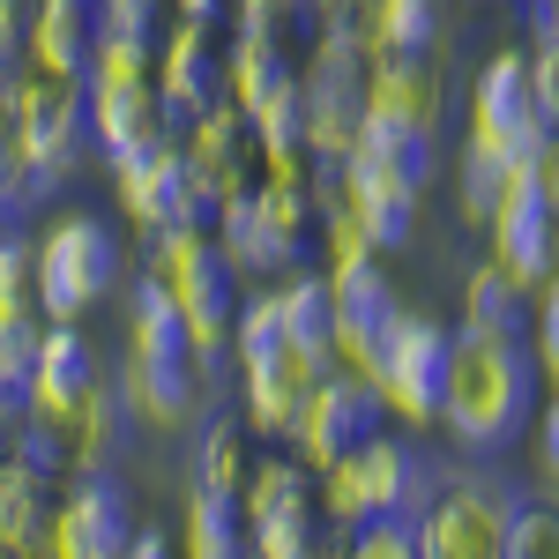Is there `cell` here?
<instances>
[{
  "mask_svg": "<svg viewBox=\"0 0 559 559\" xmlns=\"http://www.w3.org/2000/svg\"><path fill=\"white\" fill-rule=\"evenodd\" d=\"M537 358L522 336H477L455 329L448 350V381H440V440L463 455H500L508 440H522V426L537 418Z\"/></svg>",
  "mask_w": 559,
  "mask_h": 559,
  "instance_id": "cell-1",
  "label": "cell"
},
{
  "mask_svg": "<svg viewBox=\"0 0 559 559\" xmlns=\"http://www.w3.org/2000/svg\"><path fill=\"white\" fill-rule=\"evenodd\" d=\"M165 299L179 306V321H187V344L216 358V350L231 344V313H239V276H231V261L216 254L210 224H194V216H179L165 231H150V269H142Z\"/></svg>",
  "mask_w": 559,
  "mask_h": 559,
  "instance_id": "cell-2",
  "label": "cell"
},
{
  "mask_svg": "<svg viewBox=\"0 0 559 559\" xmlns=\"http://www.w3.org/2000/svg\"><path fill=\"white\" fill-rule=\"evenodd\" d=\"M426 492H432V471L418 463V448L381 426L358 448H344L329 471H313V515L329 530H358L373 515H411Z\"/></svg>",
  "mask_w": 559,
  "mask_h": 559,
  "instance_id": "cell-3",
  "label": "cell"
},
{
  "mask_svg": "<svg viewBox=\"0 0 559 559\" xmlns=\"http://www.w3.org/2000/svg\"><path fill=\"white\" fill-rule=\"evenodd\" d=\"M128 247L97 210H60L38 231V313L45 321H90L120 292Z\"/></svg>",
  "mask_w": 559,
  "mask_h": 559,
  "instance_id": "cell-4",
  "label": "cell"
},
{
  "mask_svg": "<svg viewBox=\"0 0 559 559\" xmlns=\"http://www.w3.org/2000/svg\"><path fill=\"white\" fill-rule=\"evenodd\" d=\"M8 105V128H15V150L31 165V187H60L75 173L90 142V90L83 75H52V68H23L15 83L0 90Z\"/></svg>",
  "mask_w": 559,
  "mask_h": 559,
  "instance_id": "cell-5",
  "label": "cell"
},
{
  "mask_svg": "<svg viewBox=\"0 0 559 559\" xmlns=\"http://www.w3.org/2000/svg\"><path fill=\"white\" fill-rule=\"evenodd\" d=\"M448 350H455V321L440 313H395L388 321L381 366H373V395H381L395 432H432L440 426V381H448Z\"/></svg>",
  "mask_w": 559,
  "mask_h": 559,
  "instance_id": "cell-6",
  "label": "cell"
},
{
  "mask_svg": "<svg viewBox=\"0 0 559 559\" xmlns=\"http://www.w3.org/2000/svg\"><path fill=\"white\" fill-rule=\"evenodd\" d=\"M508 522L515 492L492 477H432V492L411 508L426 559H508Z\"/></svg>",
  "mask_w": 559,
  "mask_h": 559,
  "instance_id": "cell-7",
  "label": "cell"
},
{
  "mask_svg": "<svg viewBox=\"0 0 559 559\" xmlns=\"http://www.w3.org/2000/svg\"><path fill=\"white\" fill-rule=\"evenodd\" d=\"M552 120H545V105H537V90H530V52H492L485 68H477L471 83V128L463 142L471 150H492V157H508V165H545V150H552Z\"/></svg>",
  "mask_w": 559,
  "mask_h": 559,
  "instance_id": "cell-8",
  "label": "cell"
},
{
  "mask_svg": "<svg viewBox=\"0 0 559 559\" xmlns=\"http://www.w3.org/2000/svg\"><path fill=\"white\" fill-rule=\"evenodd\" d=\"M128 492L112 485V471H68V485L45 500L38 559H112L128 545Z\"/></svg>",
  "mask_w": 559,
  "mask_h": 559,
  "instance_id": "cell-9",
  "label": "cell"
},
{
  "mask_svg": "<svg viewBox=\"0 0 559 559\" xmlns=\"http://www.w3.org/2000/svg\"><path fill=\"white\" fill-rule=\"evenodd\" d=\"M358 105H366V128L403 134V142H440L448 128V83L432 52H373Z\"/></svg>",
  "mask_w": 559,
  "mask_h": 559,
  "instance_id": "cell-10",
  "label": "cell"
},
{
  "mask_svg": "<svg viewBox=\"0 0 559 559\" xmlns=\"http://www.w3.org/2000/svg\"><path fill=\"white\" fill-rule=\"evenodd\" d=\"M381 426H388V411H381V395H373V381H358V373H321V381L306 388L284 448L299 455L306 471H329L344 448H358L366 432H381Z\"/></svg>",
  "mask_w": 559,
  "mask_h": 559,
  "instance_id": "cell-11",
  "label": "cell"
},
{
  "mask_svg": "<svg viewBox=\"0 0 559 559\" xmlns=\"http://www.w3.org/2000/svg\"><path fill=\"white\" fill-rule=\"evenodd\" d=\"M477 239H485V254L500 261L522 292H537V284L552 276V261H559V210L545 202V179L530 173V165L508 179L500 210H492V224H485Z\"/></svg>",
  "mask_w": 559,
  "mask_h": 559,
  "instance_id": "cell-12",
  "label": "cell"
},
{
  "mask_svg": "<svg viewBox=\"0 0 559 559\" xmlns=\"http://www.w3.org/2000/svg\"><path fill=\"white\" fill-rule=\"evenodd\" d=\"M105 179H112L120 216H128L142 239L165 231V224H179V216H194L187 210V150H179V134L134 150V157H105ZM194 224H202V216H194Z\"/></svg>",
  "mask_w": 559,
  "mask_h": 559,
  "instance_id": "cell-13",
  "label": "cell"
},
{
  "mask_svg": "<svg viewBox=\"0 0 559 559\" xmlns=\"http://www.w3.org/2000/svg\"><path fill=\"white\" fill-rule=\"evenodd\" d=\"M112 366H105V350L90 336L83 321H45L38 329V366H31V418H52V426L68 432L75 418V403L90 395V381H105Z\"/></svg>",
  "mask_w": 559,
  "mask_h": 559,
  "instance_id": "cell-14",
  "label": "cell"
},
{
  "mask_svg": "<svg viewBox=\"0 0 559 559\" xmlns=\"http://www.w3.org/2000/svg\"><path fill=\"white\" fill-rule=\"evenodd\" d=\"M216 75H224V45H216V23H194V15H173V31L157 38V68L150 83L165 97V112L187 120L194 105L216 97Z\"/></svg>",
  "mask_w": 559,
  "mask_h": 559,
  "instance_id": "cell-15",
  "label": "cell"
},
{
  "mask_svg": "<svg viewBox=\"0 0 559 559\" xmlns=\"http://www.w3.org/2000/svg\"><path fill=\"white\" fill-rule=\"evenodd\" d=\"M112 388H120L128 426H142V432H179L202 411V366H134V358H120Z\"/></svg>",
  "mask_w": 559,
  "mask_h": 559,
  "instance_id": "cell-16",
  "label": "cell"
},
{
  "mask_svg": "<svg viewBox=\"0 0 559 559\" xmlns=\"http://www.w3.org/2000/svg\"><path fill=\"white\" fill-rule=\"evenodd\" d=\"M165 134H173V112H165L157 83H97L90 90V142H97V157H134L150 142H165Z\"/></svg>",
  "mask_w": 559,
  "mask_h": 559,
  "instance_id": "cell-17",
  "label": "cell"
},
{
  "mask_svg": "<svg viewBox=\"0 0 559 559\" xmlns=\"http://www.w3.org/2000/svg\"><path fill=\"white\" fill-rule=\"evenodd\" d=\"M321 381L313 366H306L299 350L284 344V358H269V366H239V418H247V432L254 440H269V448H284V432H292V418H299L306 388Z\"/></svg>",
  "mask_w": 559,
  "mask_h": 559,
  "instance_id": "cell-18",
  "label": "cell"
},
{
  "mask_svg": "<svg viewBox=\"0 0 559 559\" xmlns=\"http://www.w3.org/2000/svg\"><path fill=\"white\" fill-rule=\"evenodd\" d=\"M210 239H216V254L231 261V276H284V269H299V261L276 247V231H269V216H261V202H254V187H239V194L210 216Z\"/></svg>",
  "mask_w": 559,
  "mask_h": 559,
  "instance_id": "cell-19",
  "label": "cell"
},
{
  "mask_svg": "<svg viewBox=\"0 0 559 559\" xmlns=\"http://www.w3.org/2000/svg\"><path fill=\"white\" fill-rule=\"evenodd\" d=\"M120 358H134V366H210L202 350L187 344V321H179V306L142 276L128 292V350Z\"/></svg>",
  "mask_w": 559,
  "mask_h": 559,
  "instance_id": "cell-20",
  "label": "cell"
},
{
  "mask_svg": "<svg viewBox=\"0 0 559 559\" xmlns=\"http://www.w3.org/2000/svg\"><path fill=\"white\" fill-rule=\"evenodd\" d=\"M455 329H477V336H522L530 329V292L500 261L485 254L463 269V292H455Z\"/></svg>",
  "mask_w": 559,
  "mask_h": 559,
  "instance_id": "cell-21",
  "label": "cell"
},
{
  "mask_svg": "<svg viewBox=\"0 0 559 559\" xmlns=\"http://www.w3.org/2000/svg\"><path fill=\"white\" fill-rule=\"evenodd\" d=\"M179 559H247V515H239V492H216V485H187V508H179Z\"/></svg>",
  "mask_w": 559,
  "mask_h": 559,
  "instance_id": "cell-22",
  "label": "cell"
},
{
  "mask_svg": "<svg viewBox=\"0 0 559 559\" xmlns=\"http://www.w3.org/2000/svg\"><path fill=\"white\" fill-rule=\"evenodd\" d=\"M97 38V0H31V68L83 75Z\"/></svg>",
  "mask_w": 559,
  "mask_h": 559,
  "instance_id": "cell-23",
  "label": "cell"
},
{
  "mask_svg": "<svg viewBox=\"0 0 559 559\" xmlns=\"http://www.w3.org/2000/svg\"><path fill=\"white\" fill-rule=\"evenodd\" d=\"M276 284V306H284V336L299 350L313 373H329V321H336V306H329V276L321 269H284V276H269Z\"/></svg>",
  "mask_w": 559,
  "mask_h": 559,
  "instance_id": "cell-24",
  "label": "cell"
},
{
  "mask_svg": "<svg viewBox=\"0 0 559 559\" xmlns=\"http://www.w3.org/2000/svg\"><path fill=\"white\" fill-rule=\"evenodd\" d=\"M60 477L31 471L23 455L0 448V552L8 559H38V530H45V500Z\"/></svg>",
  "mask_w": 559,
  "mask_h": 559,
  "instance_id": "cell-25",
  "label": "cell"
},
{
  "mask_svg": "<svg viewBox=\"0 0 559 559\" xmlns=\"http://www.w3.org/2000/svg\"><path fill=\"white\" fill-rule=\"evenodd\" d=\"M120 440H128V411H120V388L105 373V381H90V395L68 418V471H112Z\"/></svg>",
  "mask_w": 559,
  "mask_h": 559,
  "instance_id": "cell-26",
  "label": "cell"
},
{
  "mask_svg": "<svg viewBox=\"0 0 559 559\" xmlns=\"http://www.w3.org/2000/svg\"><path fill=\"white\" fill-rule=\"evenodd\" d=\"M292 68H299V60L284 52V31H231V38H224V75H216V90L247 112L261 90L284 83Z\"/></svg>",
  "mask_w": 559,
  "mask_h": 559,
  "instance_id": "cell-27",
  "label": "cell"
},
{
  "mask_svg": "<svg viewBox=\"0 0 559 559\" xmlns=\"http://www.w3.org/2000/svg\"><path fill=\"white\" fill-rule=\"evenodd\" d=\"M284 508H313V471H306L292 448H269L239 477V515L261 522V515H284Z\"/></svg>",
  "mask_w": 559,
  "mask_h": 559,
  "instance_id": "cell-28",
  "label": "cell"
},
{
  "mask_svg": "<svg viewBox=\"0 0 559 559\" xmlns=\"http://www.w3.org/2000/svg\"><path fill=\"white\" fill-rule=\"evenodd\" d=\"M358 38L373 45V52H432L440 0H366L358 8Z\"/></svg>",
  "mask_w": 559,
  "mask_h": 559,
  "instance_id": "cell-29",
  "label": "cell"
},
{
  "mask_svg": "<svg viewBox=\"0 0 559 559\" xmlns=\"http://www.w3.org/2000/svg\"><path fill=\"white\" fill-rule=\"evenodd\" d=\"M515 173H522V165H508V157H492V150H471V142H463V150H455V224H463V231H485ZM530 173H537V165H530Z\"/></svg>",
  "mask_w": 559,
  "mask_h": 559,
  "instance_id": "cell-30",
  "label": "cell"
},
{
  "mask_svg": "<svg viewBox=\"0 0 559 559\" xmlns=\"http://www.w3.org/2000/svg\"><path fill=\"white\" fill-rule=\"evenodd\" d=\"M157 68V31H120V23H97L90 38V60H83V83H150Z\"/></svg>",
  "mask_w": 559,
  "mask_h": 559,
  "instance_id": "cell-31",
  "label": "cell"
},
{
  "mask_svg": "<svg viewBox=\"0 0 559 559\" xmlns=\"http://www.w3.org/2000/svg\"><path fill=\"white\" fill-rule=\"evenodd\" d=\"M284 306H276V284H261V292H247L239 299V313H231V358L239 366H269V358H284Z\"/></svg>",
  "mask_w": 559,
  "mask_h": 559,
  "instance_id": "cell-32",
  "label": "cell"
},
{
  "mask_svg": "<svg viewBox=\"0 0 559 559\" xmlns=\"http://www.w3.org/2000/svg\"><path fill=\"white\" fill-rule=\"evenodd\" d=\"M247 440H254L247 418H210L202 440H194V477L216 485V492H239V477H247V463H254V448H247Z\"/></svg>",
  "mask_w": 559,
  "mask_h": 559,
  "instance_id": "cell-33",
  "label": "cell"
},
{
  "mask_svg": "<svg viewBox=\"0 0 559 559\" xmlns=\"http://www.w3.org/2000/svg\"><path fill=\"white\" fill-rule=\"evenodd\" d=\"M0 321H45L38 313V239L0 231Z\"/></svg>",
  "mask_w": 559,
  "mask_h": 559,
  "instance_id": "cell-34",
  "label": "cell"
},
{
  "mask_svg": "<svg viewBox=\"0 0 559 559\" xmlns=\"http://www.w3.org/2000/svg\"><path fill=\"white\" fill-rule=\"evenodd\" d=\"M522 344L537 358V381L559 388V261H552V276L530 292V329H522Z\"/></svg>",
  "mask_w": 559,
  "mask_h": 559,
  "instance_id": "cell-35",
  "label": "cell"
},
{
  "mask_svg": "<svg viewBox=\"0 0 559 559\" xmlns=\"http://www.w3.org/2000/svg\"><path fill=\"white\" fill-rule=\"evenodd\" d=\"M313 530H321V515H313V508H284V515H261V522H247V559H306Z\"/></svg>",
  "mask_w": 559,
  "mask_h": 559,
  "instance_id": "cell-36",
  "label": "cell"
},
{
  "mask_svg": "<svg viewBox=\"0 0 559 559\" xmlns=\"http://www.w3.org/2000/svg\"><path fill=\"white\" fill-rule=\"evenodd\" d=\"M344 559H426V552H418L411 515H373L358 530H344Z\"/></svg>",
  "mask_w": 559,
  "mask_h": 559,
  "instance_id": "cell-37",
  "label": "cell"
},
{
  "mask_svg": "<svg viewBox=\"0 0 559 559\" xmlns=\"http://www.w3.org/2000/svg\"><path fill=\"white\" fill-rule=\"evenodd\" d=\"M508 559H559V508H545V500L515 508V522H508Z\"/></svg>",
  "mask_w": 559,
  "mask_h": 559,
  "instance_id": "cell-38",
  "label": "cell"
},
{
  "mask_svg": "<svg viewBox=\"0 0 559 559\" xmlns=\"http://www.w3.org/2000/svg\"><path fill=\"white\" fill-rule=\"evenodd\" d=\"M31 68V0H0V90Z\"/></svg>",
  "mask_w": 559,
  "mask_h": 559,
  "instance_id": "cell-39",
  "label": "cell"
},
{
  "mask_svg": "<svg viewBox=\"0 0 559 559\" xmlns=\"http://www.w3.org/2000/svg\"><path fill=\"white\" fill-rule=\"evenodd\" d=\"M224 15H231L239 31H284V23L306 15V0H224Z\"/></svg>",
  "mask_w": 559,
  "mask_h": 559,
  "instance_id": "cell-40",
  "label": "cell"
},
{
  "mask_svg": "<svg viewBox=\"0 0 559 559\" xmlns=\"http://www.w3.org/2000/svg\"><path fill=\"white\" fill-rule=\"evenodd\" d=\"M530 90H537L545 120L559 128V38H537V45H530Z\"/></svg>",
  "mask_w": 559,
  "mask_h": 559,
  "instance_id": "cell-41",
  "label": "cell"
},
{
  "mask_svg": "<svg viewBox=\"0 0 559 559\" xmlns=\"http://www.w3.org/2000/svg\"><path fill=\"white\" fill-rule=\"evenodd\" d=\"M537 463H559V388H545L537 403Z\"/></svg>",
  "mask_w": 559,
  "mask_h": 559,
  "instance_id": "cell-42",
  "label": "cell"
},
{
  "mask_svg": "<svg viewBox=\"0 0 559 559\" xmlns=\"http://www.w3.org/2000/svg\"><path fill=\"white\" fill-rule=\"evenodd\" d=\"M112 559H179V545L165 537V530H128V545H120Z\"/></svg>",
  "mask_w": 559,
  "mask_h": 559,
  "instance_id": "cell-43",
  "label": "cell"
},
{
  "mask_svg": "<svg viewBox=\"0 0 559 559\" xmlns=\"http://www.w3.org/2000/svg\"><path fill=\"white\" fill-rule=\"evenodd\" d=\"M530 31L537 38H559V0H530Z\"/></svg>",
  "mask_w": 559,
  "mask_h": 559,
  "instance_id": "cell-44",
  "label": "cell"
},
{
  "mask_svg": "<svg viewBox=\"0 0 559 559\" xmlns=\"http://www.w3.org/2000/svg\"><path fill=\"white\" fill-rule=\"evenodd\" d=\"M537 179H545V202L559 210V134H552V150H545V165H537Z\"/></svg>",
  "mask_w": 559,
  "mask_h": 559,
  "instance_id": "cell-45",
  "label": "cell"
},
{
  "mask_svg": "<svg viewBox=\"0 0 559 559\" xmlns=\"http://www.w3.org/2000/svg\"><path fill=\"white\" fill-rule=\"evenodd\" d=\"M179 15H194V23H216V15H224V0H173Z\"/></svg>",
  "mask_w": 559,
  "mask_h": 559,
  "instance_id": "cell-46",
  "label": "cell"
}]
</instances>
